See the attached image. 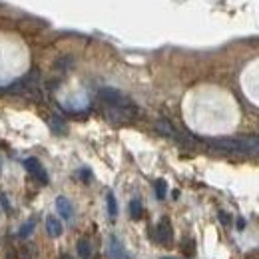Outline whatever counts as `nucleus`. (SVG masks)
Segmentation results:
<instances>
[{"instance_id": "0eeeda50", "label": "nucleus", "mask_w": 259, "mask_h": 259, "mask_svg": "<svg viewBox=\"0 0 259 259\" xmlns=\"http://www.w3.org/2000/svg\"><path fill=\"white\" fill-rule=\"evenodd\" d=\"M46 231H48L50 237H60L62 231H64V227H62V224H60V220H56V218H48V220H46Z\"/></svg>"}, {"instance_id": "9d476101", "label": "nucleus", "mask_w": 259, "mask_h": 259, "mask_svg": "<svg viewBox=\"0 0 259 259\" xmlns=\"http://www.w3.org/2000/svg\"><path fill=\"white\" fill-rule=\"evenodd\" d=\"M72 66H74V58H72V56H62V58L54 64V70H58L60 74H64V72H68Z\"/></svg>"}, {"instance_id": "1a4fd4ad", "label": "nucleus", "mask_w": 259, "mask_h": 259, "mask_svg": "<svg viewBox=\"0 0 259 259\" xmlns=\"http://www.w3.org/2000/svg\"><path fill=\"white\" fill-rule=\"evenodd\" d=\"M142 213H144V205L140 199H132L130 201V215L134 220H142Z\"/></svg>"}, {"instance_id": "a211bd4d", "label": "nucleus", "mask_w": 259, "mask_h": 259, "mask_svg": "<svg viewBox=\"0 0 259 259\" xmlns=\"http://www.w3.org/2000/svg\"><path fill=\"white\" fill-rule=\"evenodd\" d=\"M60 259H74V257H72V255H68V253H62V255H60Z\"/></svg>"}, {"instance_id": "f3484780", "label": "nucleus", "mask_w": 259, "mask_h": 259, "mask_svg": "<svg viewBox=\"0 0 259 259\" xmlns=\"http://www.w3.org/2000/svg\"><path fill=\"white\" fill-rule=\"evenodd\" d=\"M80 176H82V180H84V182H88V180L92 178V174H90V169H86V167H84V169L80 171Z\"/></svg>"}, {"instance_id": "f257e3e1", "label": "nucleus", "mask_w": 259, "mask_h": 259, "mask_svg": "<svg viewBox=\"0 0 259 259\" xmlns=\"http://www.w3.org/2000/svg\"><path fill=\"white\" fill-rule=\"evenodd\" d=\"M100 100L108 106V108H116V110H122V112H126L130 114L132 118L138 114V108L134 106V102L126 98L120 90H116V88H102L100 90Z\"/></svg>"}, {"instance_id": "2eb2a0df", "label": "nucleus", "mask_w": 259, "mask_h": 259, "mask_svg": "<svg viewBox=\"0 0 259 259\" xmlns=\"http://www.w3.org/2000/svg\"><path fill=\"white\" fill-rule=\"evenodd\" d=\"M52 128L58 130V132H64V122L60 116H52Z\"/></svg>"}, {"instance_id": "f8f14e48", "label": "nucleus", "mask_w": 259, "mask_h": 259, "mask_svg": "<svg viewBox=\"0 0 259 259\" xmlns=\"http://www.w3.org/2000/svg\"><path fill=\"white\" fill-rule=\"evenodd\" d=\"M34 227H36V222H34V220H28L24 226L20 227V237H30L34 231Z\"/></svg>"}, {"instance_id": "423d86ee", "label": "nucleus", "mask_w": 259, "mask_h": 259, "mask_svg": "<svg viewBox=\"0 0 259 259\" xmlns=\"http://www.w3.org/2000/svg\"><path fill=\"white\" fill-rule=\"evenodd\" d=\"M110 255H112V259H128V253H126L124 245L116 237L110 239Z\"/></svg>"}, {"instance_id": "6e6552de", "label": "nucleus", "mask_w": 259, "mask_h": 259, "mask_svg": "<svg viewBox=\"0 0 259 259\" xmlns=\"http://www.w3.org/2000/svg\"><path fill=\"white\" fill-rule=\"evenodd\" d=\"M76 249H78V255H80L82 259L92 257V245H90L88 239H80V241L76 243Z\"/></svg>"}, {"instance_id": "6ab92c4d", "label": "nucleus", "mask_w": 259, "mask_h": 259, "mask_svg": "<svg viewBox=\"0 0 259 259\" xmlns=\"http://www.w3.org/2000/svg\"><path fill=\"white\" fill-rule=\"evenodd\" d=\"M162 259H178V257H162Z\"/></svg>"}, {"instance_id": "f03ea898", "label": "nucleus", "mask_w": 259, "mask_h": 259, "mask_svg": "<svg viewBox=\"0 0 259 259\" xmlns=\"http://www.w3.org/2000/svg\"><path fill=\"white\" fill-rule=\"evenodd\" d=\"M156 130L163 134V136H167V138H171V140H176V142H180V144H190L192 142V138L190 136H182L178 130L174 128V124L171 122H167V120H158L156 122Z\"/></svg>"}, {"instance_id": "4468645a", "label": "nucleus", "mask_w": 259, "mask_h": 259, "mask_svg": "<svg viewBox=\"0 0 259 259\" xmlns=\"http://www.w3.org/2000/svg\"><path fill=\"white\" fill-rule=\"evenodd\" d=\"M182 247H184V251H186V253H188L190 257L194 255V247H195V243H194V241H192V239H186V241L182 243Z\"/></svg>"}, {"instance_id": "9b49d317", "label": "nucleus", "mask_w": 259, "mask_h": 259, "mask_svg": "<svg viewBox=\"0 0 259 259\" xmlns=\"http://www.w3.org/2000/svg\"><path fill=\"white\" fill-rule=\"evenodd\" d=\"M106 201H108V213H110V218H112V220H116V215H118V203H116L114 194H108Z\"/></svg>"}, {"instance_id": "dca6fc26", "label": "nucleus", "mask_w": 259, "mask_h": 259, "mask_svg": "<svg viewBox=\"0 0 259 259\" xmlns=\"http://www.w3.org/2000/svg\"><path fill=\"white\" fill-rule=\"evenodd\" d=\"M220 222H222L224 226H229V215H227L226 211H220Z\"/></svg>"}, {"instance_id": "7ed1b4c3", "label": "nucleus", "mask_w": 259, "mask_h": 259, "mask_svg": "<svg viewBox=\"0 0 259 259\" xmlns=\"http://www.w3.org/2000/svg\"><path fill=\"white\" fill-rule=\"evenodd\" d=\"M24 169H28V174L32 176L34 180H38L40 184H48V174L42 167V163L38 162L36 158H26L24 160Z\"/></svg>"}, {"instance_id": "ddd939ff", "label": "nucleus", "mask_w": 259, "mask_h": 259, "mask_svg": "<svg viewBox=\"0 0 259 259\" xmlns=\"http://www.w3.org/2000/svg\"><path fill=\"white\" fill-rule=\"evenodd\" d=\"M165 194H167V184H165V180H158V182H156V195H158V199H165Z\"/></svg>"}, {"instance_id": "39448f33", "label": "nucleus", "mask_w": 259, "mask_h": 259, "mask_svg": "<svg viewBox=\"0 0 259 259\" xmlns=\"http://www.w3.org/2000/svg\"><path fill=\"white\" fill-rule=\"evenodd\" d=\"M56 209H58V213L64 218V220H72V213H74V209H72V203L66 199V197H56Z\"/></svg>"}, {"instance_id": "20e7f679", "label": "nucleus", "mask_w": 259, "mask_h": 259, "mask_svg": "<svg viewBox=\"0 0 259 259\" xmlns=\"http://www.w3.org/2000/svg\"><path fill=\"white\" fill-rule=\"evenodd\" d=\"M171 226H169V220L167 218H163L162 222L158 224V227H156V241L158 243H162V245H167L169 241H171Z\"/></svg>"}]
</instances>
